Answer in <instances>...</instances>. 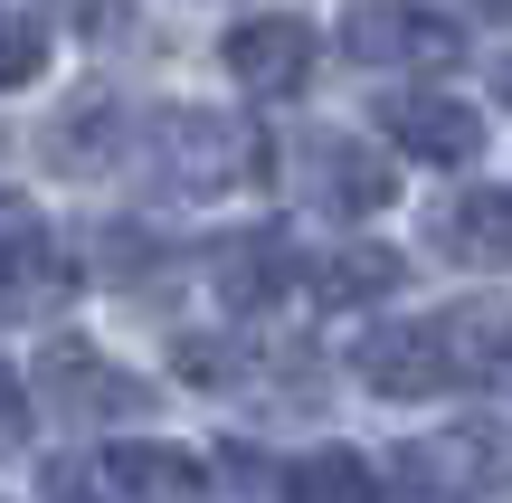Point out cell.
<instances>
[{
	"instance_id": "2",
	"label": "cell",
	"mask_w": 512,
	"mask_h": 503,
	"mask_svg": "<svg viewBox=\"0 0 512 503\" xmlns=\"http://www.w3.org/2000/svg\"><path fill=\"white\" fill-rule=\"evenodd\" d=\"M342 48L361 57V67H456V19H437L427 0H351L342 19Z\"/></svg>"
},
{
	"instance_id": "7",
	"label": "cell",
	"mask_w": 512,
	"mask_h": 503,
	"mask_svg": "<svg viewBox=\"0 0 512 503\" xmlns=\"http://www.w3.org/2000/svg\"><path fill=\"white\" fill-rule=\"evenodd\" d=\"M219 57L247 95H304L313 86V29L304 19H238Z\"/></svg>"
},
{
	"instance_id": "15",
	"label": "cell",
	"mask_w": 512,
	"mask_h": 503,
	"mask_svg": "<svg viewBox=\"0 0 512 503\" xmlns=\"http://www.w3.org/2000/svg\"><path fill=\"white\" fill-rule=\"evenodd\" d=\"M285 503H389V494H380V466H370V456L313 447V456L285 466Z\"/></svg>"
},
{
	"instance_id": "4",
	"label": "cell",
	"mask_w": 512,
	"mask_h": 503,
	"mask_svg": "<svg viewBox=\"0 0 512 503\" xmlns=\"http://www.w3.org/2000/svg\"><path fill=\"white\" fill-rule=\"evenodd\" d=\"M512 456L494 428H456V437H418V447H399V485L408 494H437V503H465L484 485H503Z\"/></svg>"
},
{
	"instance_id": "16",
	"label": "cell",
	"mask_w": 512,
	"mask_h": 503,
	"mask_svg": "<svg viewBox=\"0 0 512 503\" xmlns=\"http://www.w3.org/2000/svg\"><path fill=\"white\" fill-rule=\"evenodd\" d=\"M38 67H48V19L0 0V86H29Z\"/></svg>"
},
{
	"instance_id": "1",
	"label": "cell",
	"mask_w": 512,
	"mask_h": 503,
	"mask_svg": "<svg viewBox=\"0 0 512 503\" xmlns=\"http://www.w3.org/2000/svg\"><path fill=\"white\" fill-rule=\"evenodd\" d=\"M152 152H162V181L171 190H228V181H256L266 171V143H256L247 124H228V114H152Z\"/></svg>"
},
{
	"instance_id": "6",
	"label": "cell",
	"mask_w": 512,
	"mask_h": 503,
	"mask_svg": "<svg viewBox=\"0 0 512 503\" xmlns=\"http://www.w3.org/2000/svg\"><path fill=\"white\" fill-rule=\"evenodd\" d=\"M294 171H304V190L332 209V219H370V209H389V190H399V171H389L370 143H351V133H313Z\"/></svg>"
},
{
	"instance_id": "13",
	"label": "cell",
	"mask_w": 512,
	"mask_h": 503,
	"mask_svg": "<svg viewBox=\"0 0 512 503\" xmlns=\"http://www.w3.org/2000/svg\"><path fill=\"white\" fill-rule=\"evenodd\" d=\"M437 247L456 266H512V190H465L437 209Z\"/></svg>"
},
{
	"instance_id": "12",
	"label": "cell",
	"mask_w": 512,
	"mask_h": 503,
	"mask_svg": "<svg viewBox=\"0 0 512 503\" xmlns=\"http://www.w3.org/2000/svg\"><path fill=\"white\" fill-rule=\"evenodd\" d=\"M437 342L456 380H512V304H456L437 314Z\"/></svg>"
},
{
	"instance_id": "3",
	"label": "cell",
	"mask_w": 512,
	"mask_h": 503,
	"mask_svg": "<svg viewBox=\"0 0 512 503\" xmlns=\"http://www.w3.org/2000/svg\"><path fill=\"white\" fill-rule=\"evenodd\" d=\"M38 380H48V409H67V418H143L152 409V380H133V371H114L95 342H76V333H57L48 352H38Z\"/></svg>"
},
{
	"instance_id": "17",
	"label": "cell",
	"mask_w": 512,
	"mask_h": 503,
	"mask_svg": "<svg viewBox=\"0 0 512 503\" xmlns=\"http://www.w3.org/2000/svg\"><path fill=\"white\" fill-rule=\"evenodd\" d=\"M29 447V390H19V371H0V456Z\"/></svg>"
},
{
	"instance_id": "11",
	"label": "cell",
	"mask_w": 512,
	"mask_h": 503,
	"mask_svg": "<svg viewBox=\"0 0 512 503\" xmlns=\"http://www.w3.org/2000/svg\"><path fill=\"white\" fill-rule=\"evenodd\" d=\"M285 285H304V257H294L275 228H247V238L219 247V304L266 314V304H285Z\"/></svg>"
},
{
	"instance_id": "19",
	"label": "cell",
	"mask_w": 512,
	"mask_h": 503,
	"mask_svg": "<svg viewBox=\"0 0 512 503\" xmlns=\"http://www.w3.org/2000/svg\"><path fill=\"white\" fill-rule=\"evenodd\" d=\"M494 95H503V105H512V57H503V67H494Z\"/></svg>"
},
{
	"instance_id": "14",
	"label": "cell",
	"mask_w": 512,
	"mask_h": 503,
	"mask_svg": "<svg viewBox=\"0 0 512 503\" xmlns=\"http://www.w3.org/2000/svg\"><path fill=\"white\" fill-rule=\"evenodd\" d=\"M399 285H408L399 247L351 238V247H332V257H313V295H323V304H380V295H399Z\"/></svg>"
},
{
	"instance_id": "18",
	"label": "cell",
	"mask_w": 512,
	"mask_h": 503,
	"mask_svg": "<svg viewBox=\"0 0 512 503\" xmlns=\"http://www.w3.org/2000/svg\"><path fill=\"white\" fill-rule=\"evenodd\" d=\"M465 19H512V0H456Z\"/></svg>"
},
{
	"instance_id": "5",
	"label": "cell",
	"mask_w": 512,
	"mask_h": 503,
	"mask_svg": "<svg viewBox=\"0 0 512 503\" xmlns=\"http://www.w3.org/2000/svg\"><path fill=\"white\" fill-rule=\"evenodd\" d=\"M380 133L408 152V162H437V171H465L484 152V114L456 105V95H389V105H380Z\"/></svg>"
},
{
	"instance_id": "8",
	"label": "cell",
	"mask_w": 512,
	"mask_h": 503,
	"mask_svg": "<svg viewBox=\"0 0 512 503\" xmlns=\"http://www.w3.org/2000/svg\"><path fill=\"white\" fill-rule=\"evenodd\" d=\"M76 285V266L57 257V238L29 219L19 200H0V314H38Z\"/></svg>"
},
{
	"instance_id": "10",
	"label": "cell",
	"mask_w": 512,
	"mask_h": 503,
	"mask_svg": "<svg viewBox=\"0 0 512 503\" xmlns=\"http://www.w3.org/2000/svg\"><path fill=\"white\" fill-rule=\"evenodd\" d=\"M361 380H370L380 399H427V390H456L437 323H380V333L361 342Z\"/></svg>"
},
{
	"instance_id": "9",
	"label": "cell",
	"mask_w": 512,
	"mask_h": 503,
	"mask_svg": "<svg viewBox=\"0 0 512 503\" xmlns=\"http://www.w3.org/2000/svg\"><path fill=\"white\" fill-rule=\"evenodd\" d=\"M105 494L114 503H209V466L190 447H162V437H124V447H105Z\"/></svg>"
}]
</instances>
